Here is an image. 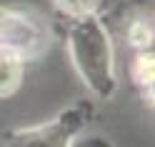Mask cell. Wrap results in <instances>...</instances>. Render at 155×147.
<instances>
[{"instance_id": "cell-5", "label": "cell", "mask_w": 155, "mask_h": 147, "mask_svg": "<svg viewBox=\"0 0 155 147\" xmlns=\"http://www.w3.org/2000/svg\"><path fill=\"white\" fill-rule=\"evenodd\" d=\"M105 0H55V5L68 18H83V15H98Z\"/></svg>"}, {"instance_id": "cell-3", "label": "cell", "mask_w": 155, "mask_h": 147, "mask_svg": "<svg viewBox=\"0 0 155 147\" xmlns=\"http://www.w3.org/2000/svg\"><path fill=\"white\" fill-rule=\"evenodd\" d=\"M45 33L33 18L0 8V47L13 50L20 57H33L43 50Z\"/></svg>"}, {"instance_id": "cell-1", "label": "cell", "mask_w": 155, "mask_h": 147, "mask_svg": "<svg viewBox=\"0 0 155 147\" xmlns=\"http://www.w3.org/2000/svg\"><path fill=\"white\" fill-rule=\"evenodd\" d=\"M68 30V50L80 80L98 97H108L115 92V60L110 35L98 15L70 18Z\"/></svg>"}, {"instance_id": "cell-4", "label": "cell", "mask_w": 155, "mask_h": 147, "mask_svg": "<svg viewBox=\"0 0 155 147\" xmlns=\"http://www.w3.org/2000/svg\"><path fill=\"white\" fill-rule=\"evenodd\" d=\"M23 60L25 57H20L18 53L0 47V97L18 90L23 80Z\"/></svg>"}, {"instance_id": "cell-9", "label": "cell", "mask_w": 155, "mask_h": 147, "mask_svg": "<svg viewBox=\"0 0 155 147\" xmlns=\"http://www.w3.org/2000/svg\"><path fill=\"white\" fill-rule=\"evenodd\" d=\"M153 45H155V40H153Z\"/></svg>"}, {"instance_id": "cell-2", "label": "cell", "mask_w": 155, "mask_h": 147, "mask_svg": "<svg viewBox=\"0 0 155 147\" xmlns=\"http://www.w3.org/2000/svg\"><path fill=\"white\" fill-rule=\"evenodd\" d=\"M88 115H90L88 105H75L60 112L48 125L10 132L5 137V147H70L73 137L88 122Z\"/></svg>"}, {"instance_id": "cell-8", "label": "cell", "mask_w": 155, "mask_h": 147, "mask_svg": "<svg viewBox=\"0 0 155 147\" xmlns=\"http://www.w3.org/2000/svg\"><path fill=\"white\" fill-rule=\"evenodd\" d=\"M145 87H148V97H150V102L155 105V80H150V82L145 85Z\"/></svg>"}, {"instance_id": "cell-7", "label": "cell", "mask_w": 155, "mask_h": 147, "mask_svg": "<svg viewBox=\"0 0 155 147\" xmlns=\"http://www.w3.org/2000/svg\"><path fill=\"white\" fill-rule=\"evenodd\" d=\"M138 82L148 85L150 80H155V50H140V55L135 57V67H133Z\"/></svg>"}, {"instance_id": "cell-6", "label": "cell", "mask_w": 155, "mask_h": 147, "mask_svg": "<svg viewBox=\"0 0 155 147\" xmlns=\"http://www.w3.org/2000/svg\"><path fill=\"white\" fill-rule=\"evenodd\" d=\"M128 40L133 47H138V50H148L155 40V33L150 30V25L145 20H133L128 25Z\"/></svg>"}]
</instances>
